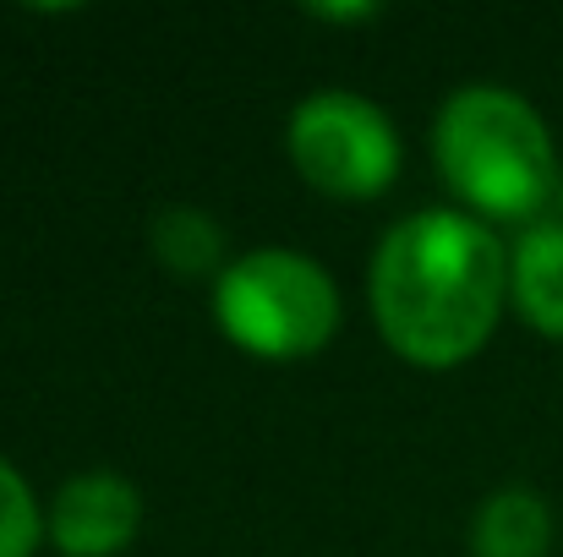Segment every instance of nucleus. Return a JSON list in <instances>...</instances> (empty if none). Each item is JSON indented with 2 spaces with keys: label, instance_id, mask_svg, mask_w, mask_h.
<instances>
[{
  "label": "nucleus",
  "instance_id": "6",
  "mask_svg": "<svg viewBox=\"0 0 563 557\" xmlns=\"http://www.w3.org/2000/svg\"><path fill=\"white\" fill-rule=\"evenodd\" d=\"M509 296L526 328L563 339V219H537L509 257Z\"/></svg>",
  "mask_w": 563,
  "mask_h": 557
},
{
  "label": "nucleus",
  "instance_id": "2",
  "mask_svg": "<svg viewBox=\"0 0 563 557\" xmlns=\"http://www.w3.org/2000/svg\"><path fill=\"white\" fill-rule=\"evenodd\" d=\"M432 159L438 176L487 219H537L563 176L537 104L493 82H471L438 110Z\"/></svg>",
  "mask_w": 563,
  "mask_h": 557
},
{
  "label": "nucleus",
  "instance_id": "10",
  "mask_svg": "<svg viewBox=\"0 0 563 557\" xmlns=\"http://www.w3.org/2000/svg\"><path fill=\"white\" fill-rule=\"evenodd\" d=\"M312 16H323V22H367V16H377V5H307Z\"/></svg>",
  "mask_w": 563,
  "mask_h": 557
},
{
  "label": "nucleus",
  "instance_id": "3",
  "mask_svg": "<svg viewBox=\"0 0 563 557\" xmlns=\"http://www.w3.org/2000/svg\"><path fill=\"white\" fill-rule=\"evenodd\" d=\"M213 318L246 356L301 361L334 339L340 290L307 252L263 246L224 263V274L213 279Z\"/></svg>",
  "mask_w": 563,
  "mask_h": 557
},
{
  "label": "nucleus",
  "instance_id": "4",
  "mask_svg": "<svg viewBox=\"0 0 563 557\" xmlns=\"http://www.w3.org/2000/svg\"><path fill=\"white\" fill-rule=\"evenodd\" d=\"M290 159L329 197H377L394 186L399 137L373 99L323 88L290 115Z\"/></svg>",
  "mask_w": 563,
  "mask_h": 557
},
{
  "label": "nucleus",
  "instance_id": "11",
  "mask_svg": "<svg viewBox=\"0 0 563 557\" xmlns=\"http://www.w3.org/2000/svg\"><path fill=\"white\" fill-rule=\"evenodd\" d=\"M553 208H559V219H563V176H559V191H553Z\"/></svg>",
  "mask_w": 563,
  "mask_h": 557
},
{
  "label": "nucleus",
  "instance_id": "7",
  "mask_svg": "<svg viewBox=\"0 0 563 557\" xmlns=\"http://www.w3.org/2000/svg\"><path fill=\"white\" fill-rule=\"evenodd\" d=\"M548 547H553V509L537 492L504 487L476 509V525H471L476 557H548Z\"/></svg>",
  "mask_w": 563,
  "mask_h": 557
},
{
  "label": "nucleus",
  "instance_id": "5",
  "mask_svg": "<svg viewBox=\"0 0 563 557\" xmlns=\"http://www.w3.org/2000/svg\"><path fill=\"white\" fill-rule=\"evenodd\" d=\"M44 531L66 557H115L143 531V498L115 470H82L55 492Z\"/></svg>",
  "mask_w": 563,
  "mask_h": 557
},
{
  "label": "nucleus",
  "instance_id": "8",
  "mask_svg": "<svg viewBox=\"0 0 563 557\" xmlns=\"http://www.w3.org/2000/svg\"><path fill=\"white\" fill-rule=\"evenodd\" d=\"M154 252L170 274L202 279V274H224V235L202 208H165L154 224Z\"/></svg>",
  "mask_w": 563,
  "mask_h": 557
},
{
  "label": "nucleus",
  "instance_id": "9",
  "mask_svg": "<svg viewBox=\"0 0 563 557\" xmlns=\"http://www.w3.org/2000/svg\"><path fill=\"white\" fill-rule=\"evenodd\" d=\"M44 514L27 492V481L0 459V557H33L38 536H44Z\"/></svg>",
  "mask_w": 563,
  "mask_h": 557
},
{
  "label": "nucleus",
  "instance_id": "1",
  "mask_svg": "<svg viewBox=\"0 0 563 557\" xmlns=\"http://www.w3.org/2000/svg\"><path fill=\"white\" fill-rule=\"evenodd\" d=\"M509 257L498 235L454 208L399 219L373 257V318L416 367L471 361L504 312Z\"/></svg>",
  "mask_w": 563,
  "mask_h": 557
}]
</instances>
